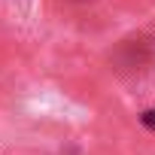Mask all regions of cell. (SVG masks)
<instances>
[{"label":"cell","instance_id":"obj_1","mask_svg":"<svg viewBox=\"0 0 155 155\" xmlns=\"http://www.w3.org/2000/svg\"><path fill=\"white\" fill-rule=\"evenodd\" d=\"M143 125L155 131V110H146V113H143Z\"/></svg>","mask_w":155,"mask_h":155}]
</instances>
